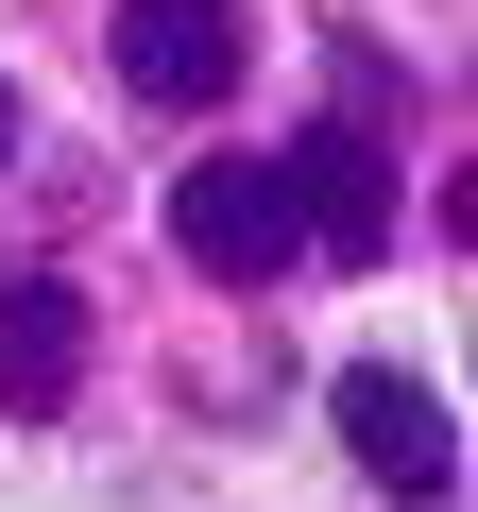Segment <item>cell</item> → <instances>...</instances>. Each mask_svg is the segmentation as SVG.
Here are the masks:
<instances>
[{"mask_svg": "<svg viewBox=\"0 0 478 512\" xmlns=\"http://www.w3.org/2000/svg\"><path fill=\"white\" fill-rule=\"evenodd\" d=\"M69 376H86V291H69V274H0V410L52 427Z\"/></svg>", "mask_w": 478, "mask_h": 512, "instance_id": "5", "label": "cell"}, {"mask_svg": "<svg viewBox=\"0 0 478 512\" xmlns=\"http://www.w3.org/2000/svg\"><path fill=\"white\" fill-rule=\"evenodd\" d=\"M325 410H342V444H359V478H376L393 512H444V495H461V427H444V393H427L410 359H342Z\"/></svg>", "mask_w": 478, "mask_h": 512, "instance_id": "1", "label": "cell"}, {"mask_svg": "<svg viewBox=\"0 0 478 512\" xmlns=\"http://www.w3.org/2000/svg\"><path fill=\"white\" fill-rule=\"evenodd\" d=\"M171 239H188V274H222V291H274L291 256H308L274 154H205V171H171Z\"/></svg>", "mask_w": 478, "mask_h": 512, "instance_id": "2", "label": "cell"}, {"mask_svg": "<svg viewBox=\"0 0 478 512\" xmlns=\"http://www.w3.org/2000/svg\"><path fill=\"white\" fill-rule=\"evenodd\" d=\"M0 154H18V86H0Z\"/></svg>", "mask_w": 478, "mask_h": 512, "instance_id": "6", "label": "cell"}, {"mask_svg": "<svg viewBox=\"0 0 478 512\" xmlns=\"http://www.w3.org/2000/svg\"><path fill=\"white\" fill-rule=\"evenodd\" d=\"M274 188H291V239H308V256H342V274H376V256H393V154H376L359 120L291 137Z\"/></svg>", "mask_w": 478, "mask_h": 512, "instance_id": "3", "label": "cell"}, {"mask_svg": "<svg viewBox=\"0 0 478 512\" xmlns=\"http://www.w3.org/2000/svg\"><path fill=\"white\" fill-rule=\"evenodd\" d=\"M103 52L154 120H205V103H239V0H120Z\"/></svg>", "mask_w": 478, "mask_h": 512, "instance_id": "4", "label": "cell"}]
</instances>
